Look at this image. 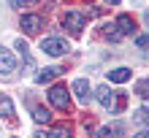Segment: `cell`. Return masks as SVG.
Listing matches in <instances>:
<instances>
[{"mask_svg":"<svg viewBox=\"0 0 149 138\" xmlns=\"http://www.w3.org/2000/svg\"><path fill=\"white\" fill-rule=\"evenodd\" d=\"M68 41H63V38H43L41 41V51L43 54H49V57H65L68 54Z\"/></svg>","mask_w":149,"mask_h":138,"instance_id":"1","label":"cell"},{"mask_svg":"<svg viewBox=\"0 0 149 138\" xmlns=\"http://www.w3.org/2000/svg\"><path fill=\"white\" fill-rule=\"evenodd\" d=\"M49 103L57 111H68V108H71V95H68V89L63 87V84H57V87L49 89Z\"/></svg>","mask_w":149,"mask_h":138,"instance_id":"2","label":"cell"},{"mask_svg":"<svg viewBox=\"0 0 149 138\" xmlns=\"http://www.w3.org/2000/svg\"><path fill=\"white\" fill-rule=\"evenodd\" d=\"M63 24H65V30H71L73 35H79V33L84 30V24H87V14L68 11V14H65V19H63Z\"/></svg>","mask_w":149,"mask_h":138,"instance_id":"3","label":"cell"},{"mask_svg":"<svg viewBox=\"0 0 149 138\" xmlns=\"http://www.w3.org/2000/svg\"><path fill=\"white\" fill-rule=\"evenodd\" d=\"M114 30H117L119 35H133V33H136V22H133V16H130V14H119V16H117V22H114Z\"/></svg>","mask_w":149,"mask_h":138,"instance_id":"4","label":"cell"},{"mask_svg":"<svg viewBox=\"0 0 149 138\" xmlns=\"http://www.w3.org/2000/svg\"><path fill=\"white\" fill-rule=\"evenodd\" d=\"M114 95H117V92H111L106 84H100V87L95 89V98H98V103H100L106 111H111V106H114Z\"/></svg>","mask_w":149,"mask_h":138,"instance_id":"5","label":"cell"},{"mask_svg":"<svg viewBox=\"0 0 149 138\" xmlns=\"http://www.w3.org/2000/svg\"><path fill=\"white\" fill-rule=\"evenodd\" d=\"M16 71V60H14V54H11V51H8V49H3V46H0V73H14Z\"/></svg>","mask_w":149,"mask_h":138,"instance_id":"6","label":"cell"},{"mask_svg":"<svg viewBox=\"0 0 149 138\" xmlns=\"http://www.w3.org/2000/svg\"><path fill=\"white\" fill-rule=\"evenodd\" d=\"M41 27H43V16H38V14H24V16H22V30L38 33Z\"/></svg>","mask_w":149,"mask_h":138,"instance_id":"7","label":"cell"},{"mask_svg":"<svg viewBox=\"0 0 149 138\" xmlns=\"http://www.w3.org/2000/svg\"><path fill=\"white\" fill-rule=\"evenodd\" d=\"M73 92H76V100L79 103H87V100H90V81H87V79H76L73 81V87H71Z\"/></svg>","mask_w":149,"mask_h":138,"instance_id":"8","label":"cell"},{"mask_svg":"<svg viewBox=\"0 0 149 138\" xmlns=\"http://www.w3.org/2000/svg\"><path fill=\"white\" fill-rule=\"evenodd\" d=\"M65 73V68H46V71H41L38 76H36V84H46V81H52V79H57V76H63Z\"/></svg>","mask_w":149,"mask_h":138,"instance_id":"9","label":"cell"},{"mask_svg":"<svg viewBox=\"0 0 149 138\" xmlns=\"http://www.w3.org/2000/svg\"><path fill=\"white\" fill-rule=\"evenodd\" d=\"M130 68H114V71H109V81H114V84H125V81H130Z\"/></svg>","mask_w":149,"mask_h":138,"instance_id":"10","label":"cell"},{"mask_svg":"<svg viewBox=\"0 0 149 138\" xmlns=\"http://www.w3.org/2000/svg\"><path fill=\"white\" fill-rule=\"evenodd\" d=\"M0 117H14V103L3 92H0Z\"/></svg>","mask_w":149,"mask_h":138,"instance_id":"11","label":"cell"},{"mask_svg":"<svg viewBox=\"0 0 149 138\" xmlns=\"http://www.w3.org/2000/svg\"><path fill=\"white\" fill-rule=\"evenodd\" d=\"M33 119H36L38 125H43V122L49 125V122H52V111H49V108H43V106H38L36 111H33Z\"/></svg>","mask_w":149,"mask_h":138,"instance_id":"12","label":"cell"},{"mask_svg":"<svg viewBox=\"0 0 149 138\" xmlns=\"http://www.w3.org/2000/svg\"><path fill=\"white\" fill-rule=\"evenodd\" d=\"M125 103H127V95H125V92H117V95H114V106H111V114H119V111L125 108Z\"/></svg>","mask_w":149,"mask_h":138,"instance_id":"13","label":"cell"},{"mask_svg":"<svg viewBox=\"0 0 149 138\" xmlns=\"http://www.w3.org/2000/svg\"><path fill=\"white\" fill-rule=\"evenodd\" d=\"M49 138H71V127L68 125H57L54 130H49Z\"/></svg>","mask_w":149,"mask_h":138,"instance_id":"14","label":"cell"},{"mask_svg":"<svg viewBox=\"0 0 149 138\" xmlns=\"http://www.w3.org/2000/svg\"><path fill=\"white\" fill-rule=\"evenodd\" d=\"M133 119H136L138 125L149 127V108H136V111H133Z\"/></svg>","mask_w":149,"mask_h":138,"instance_id":"15","label":"cell"},{"mask_svg":"<svg viewBox=\"0 0 149 138\" xmlns=\"http://www.w3.org/2000/svg\"><path fill=\"white\" fill-rule=\"evenodd\" d=\"M136 95L138 98H149V79H141L136 84Z\"/></svg>","mask_w":149,"mask_h":138,"instance_id":"16","label":"cell"},{"mask_svg":"<svg viewBox=\"0 0 149 138\" xmlns=\"http://www.w3.org/2000/svg\"><path fill=\"white\" fill-rule=\"evenodd\" d=\"M38 0H8V6L11 8H27V6H36Z\"/></svg>","mask_w":149,"mask_h":138,"instance_id":"17","label":"cell"},{"mask_svg":"<svg viewBox=\"0 0 149 138\" xmlns=\"http://www.w3.org/2000/svg\"><path fill=\"white\" fill-rule=\"evenodd\" d=\"M16 49H19V54H22V57H27V60H30V46L24 44V41H16Z\"/></svg>","mask_w":149,"mask_h":138,"instance_id":"18","label":"cell"},{"mask_svg":"<svg viewBox=\"0 0 149 138\" xmlns=\"http://www.w3.org/2000/svg\"><path fill=\"white\" fill-rule=\"evenodd\" d=\"M136 46H138V49H149V33H146V35H138V38H136Z\"/></svg>","mask_w":149,"mask_h":138,"instance_id":"19","label":"cell"},{"mask_svg":"<svg viewBox=\"0 0 149 138\" xmlns=\"http://www.w3.org/2000/svg\"><path fill=\"white\" fill-rule=\"evenodd\" d=\"M95 138H114V133H111V127H100Z\"/></svg>","mask_w":149,"mask_h":138,"instance_id":"20","label":"cell"},{"mask_svg":"<svg viewBox=\"0 0 149 138\" xmlns=\"http://www.w3.org/2000/svg\"><path fill=\"white\" fill-rule=\"evenodd\" d=\"M130 138H149V130H141V133H136V135H130Z\"/></svg>","mask_w":149,"mask_h":138,"instance_id":"21","label":"cell"},{"mask_svg":"<svg viewBox=\"0 0 149 138\" xmlns=\"http://www.w3.org/2000/svg\"><path fill=\"white\" fill-rule=\"evenodd\" d=\"M36 138H49V133H43V130H38V133H36Z\"/></svg>","mask_w":149,"mask_h":138,"instance_id":"22","label":"cell"},{"mask_svg":"<svg viewBox=\"0 0 149 138\" xmlns=\"http://www.w3.org/2000/svg\"><path fill=\"white\" fill-rule=\"evenodd\" d=\"M106 3H109V6H117V3H119V0H106Z\"/></svg>","mask_w":149,"mask_h":138,"instance_id":"23","label":"cell"}]
</instances>
